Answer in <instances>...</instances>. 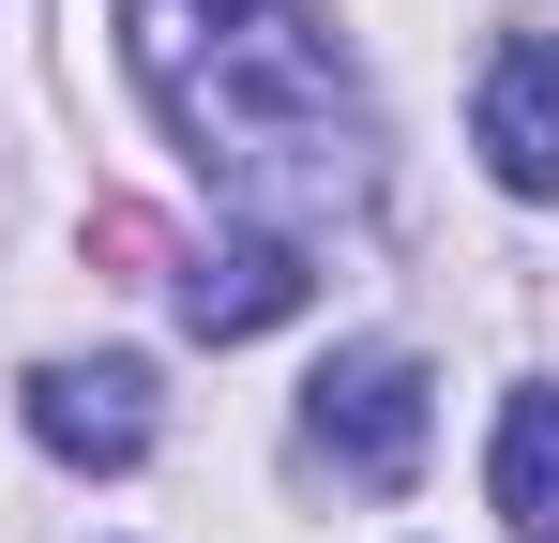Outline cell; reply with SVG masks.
Masks as SVG:
<instances>
[{
    "instance_id": "cell-1",
    "label": "cell",
    "mask_w": 559,
    "mask_h": 543,
    "mask_svg": "<svg viewBox=\"0 0 559 543\" xmlns=\"http://www.w3.org/2000/svg\"><path fill=\"white\" fill-rule=\"evenodd\" d=\"M121 61L227 212L333 227L378 196V106L333 0H121Z\"/></svg>"
},
{
    "instance_id": "cell-2",
    "label": "cell",
    "mask_w": 559,
    "mask_h": 543,
    "mask_svg": "<svg viewBox=\"0 0 559 543\" xmlns=\"http://www.w3.org/2000/svg\"><path fill=\"white\" fill-rule=\"evenodd\" d=\"M302 468L393 498V483L424 468V362L408 348H333L318 377H302Z\"/></svg>"
},
{
    "instance_id": "cell-3",
    "label": "cell",
    "mask_w": 559,
    "mask_h": 543,
    "mask_svg": "<svg viewBox=\"0 0 559 543\" xmlns=\"http://www.w3.org/2000/svg\"><path fill=\"white\" fill-rule=\"evenodd\" d=\"M152 423H167V408H152V362H121V348L31 377V438L61 452V468H106V483H121V468L152 452Z\"/></svg>"
},
{
    "instance_id": "cell-4",
    "label": "cell",
    "mask_w": 559,
    "mask_h": 543,
    "mask_svg": "<svg viewBox=\"0 0 559 543\" xmlns=\"http://www.w3.org/2000/svg\"><path fill=\"white\" fill-rule=\"evenodd\" d=\"M302 287H318V257H302V227H242V242H212V257L182 272V333H212V348H242V333H273V317H302Z\"/></svg>"
},
{
    "instance_id": "cell-5",
    "label": "cell",
    "mask_w": 559,
    "mask_h": 543,
    "mask_svg": "<svg viewBox=\"0 0 559 543\" xmlns=\"http://www.w3.org/2000/svg\"><path fill=\"white\" fill-rule=\"evenodd\" d=\"M468 136H484L499 196H559V46H545V31H514V46L484 61V106H468Z\"/></svg>"
},
{
    "instance_id": "cell-6",
    "label": "cell",
    "mask_w": 559,
    "mask_h": 543,
    "mask_svg": "<svg viewBox=\"0 0 559 543\" xmlns=\"http://www.w3.org/2000/svg\"><path fill=\"white\" fill-rule=\"evenodd\" d=\"M484 483H499L514 543H559V393H514V408H499V452H484Z\"/></svg>"
}]
</instances>
